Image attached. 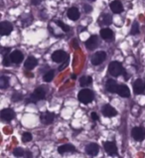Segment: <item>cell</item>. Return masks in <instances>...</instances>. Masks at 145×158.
<instances>
[{
    "label": "cell",
    "instance_id": "21",
    "mask_svg": "<svg viewBox=\"0 0 145 158\" xmlns=\"http://www.w3.org/2000/svg\"><path fill=\"white\" fill-rule=\"evenodd\" d=\"M58 151H59V153H61V154H64V153H67V152L76 151V148L74 145H72V144H64V145L59 146Z\"/></svg>",
    "mask_w": 145,
    "mask_h": 158
},
{
    "label": "cell",
    "instance_id": "27",
    "mask_svg": "<svg viewBox=\"0 0 145 158\" xmlns=\"http://www.w3.org/2000/svg\"><path fill=\"white\" fill-rule=\"evenodd\" d=\"M54 76H55V72H54V71H49V72H47V73L44 75L43 79H44L45 82L50 83V82H52V81H53Z\"/></svg>",
    "mask_w": 145,
    "mask_h": 158
},
{
    "label": "cell",
    "instance_id": "35",
    "mask_svg": "<svg viewBox=\"0 0 145 158\" xmlns=\"http://www.w3.org/2000/svg\"><path fill=\"white\" fill-rule=\"evenodd\" d=\"M92 118L93 120H97L98 119V115L97 112H92Z\"/></svg>",
    "mask_w": 145,
    "mask_h": 158
},
{
    "label": "cell",
    "instance_id": "1",
    "mask_svg": "<svg viewBox=\"0 0 145 158\" xmlns=\"http://www.w3.org/2000/svg\"><path fill=\"white\" fill-rule=\"evenodd\" d=\"M46 96V91L43 87H39L34 91V93L31 94L30 100H27L26 102H37L38 101H42Z\"/></svg>",
    "mask_w": 145,
    "mask_h": 158
},
{
    "label": "cell",
    "instance_id": "34",
    "mask_svg": "<svg viewBox=\"0 0 145 158\" xmlns=\"http://www.w3.org/2000/svg\"><path fill=\"white\" fill-rule=\"evenodd\" d=\"M43 0H31V3L33 4V5H38L41 2H42Z\"/></svg>",
    "mask_w": 145,
    "mask_h": 158
},
{
    "label": "cell",
    "instance_id": "23",
    "mask_svg": "<svg viewBox=\"0 0 145 158\" xmlns=\"http://www.w3.org/2000/svg\"><path fill=\"white\" fill-rule=\"evenodd\" d=\"M101 36L102 39L105 40H110L113 37V32L112 30L108 29V28H105V29H102L101 30Z\"/></svg>",
    "mask_w": 145,
    "mask_h": 158
},
{
    "label": "cell",
    "instance_id": "15",
    "mask_svg": "<svg viewBox=\"0 0 145 158\" xmlns=\"http://www.w3.org/2000/svg\"><path fill=\"white\" fill-rule=\"evenodd\" d=\"M106 91L110 92V93H117V89H118V85H117L116 82L114 80H107V82L106 84Z\"/></svg>",
    "mask_w": 145,
    "mask_h": 158
},
{
    "label": "cell",
    "instance_id": "32",
    "mask_svg": "<svg viewBox=\"0 0 145 158\" xmlns=\"http://www.w3.org/2000/svg\"><path fill=\"white\" fill-rule=\"evenodd\" d=\"M22 98H23V97H22V94L19 93H14L12 94V101L13 102H19L22 100Z\"/></svg>",
    "mask_w": 145,
    "mask_h": 158
},
{
    "label": "cell",
    "instance_id": "10",
    "mask_svg": "<svg viewBox=\"0 0 145 158\" xmlns=\"http://www.w3.org/2000/svg\"><path fill=\"white\" fill-rule=\"evenodd\" d=\"M15 117V114L14 111L10 108H5L1 111V118L5 121H10Z\"/></svg>",
    "mask_w": 145,
    "mask_h": 158
},
{
    "label": "cell",
    "instance_id": "8",
    "mask_svg": "<svg viewBox=\"0 0 145 158\" xmlns=\"http://www.w3.org/2000/svg\"><path fill=\"white\" fill-rule=\"evenodd\" d=\"M133 91L136 94H140L145 91V84L143 83L142 80L137 79L133 83Z\"/></svg>",
    "mask_w": 145,
    "mask_h": 158
},
{
    "label": "cell",
    "instance_id": "22",
    "mask_svg": "<svg viewBox=\"0 0 145 158\" xmlns=\"http://www.w3.org/2000/svg\"><path fill=\"white\" fill-rule=\"evenodd\" d=\"M111 22H112V19L110 14H102L98 18L99 25H110Z\"/></svg>",
    "mask_w": 145,
    "mask_h": 158
},
{
    "label": "cell",
    "instance_id": "6",
    "mask_svg": "<svg viewBox=\"0 0 145 158\" xmlns=\"http://www.w3.org/2000/svg\"><path fill=\"white\" fill-rule=\"evenodd\" d=\"M132 137L137 141H141L145 138V129L142 127H134L131 131Z\"/></svg>",
    "mask_w": 145,
    "mask_h": 158
},
{
    "label": "cell",
    "instance_id": "2",
    "mask_svg": "<svg viewBox=\"0 0 145 158\" xmlns=\"http://www.w3.org/2000/svg\"><path fill=\"white\" fill-rule=\"evenodd\" d=\"M108 73L112 77H118L124 73V70L119 62H111L108 66Z\"/></svg>",
    "mask_w": 145,
    "mask_h": 158
},
{
    "label": "cell",
    "instance_id": "31",
    "mask_svg": "<svg viewBox=\"0 0 145 158\" xmlns=\"http://www.w3.org/2000/svg\"><path fill=\"white\" fill-rule=\"evenodd\" d=\"M11 56H8V55H5L3 58V65L5 66V67H8V66H10L11 64Z\"/></svg>",
    "mask_w": 145,
    "mask_h": 158
},
{
    "label": "cell",
    "instance_id": "17",
    "mask_svg": "<svg viewBox=\"0 0 145 158\" xmlns=\"http://www.w3.org/2000/svg\"><path fill=\"white\" fill-rule=\"evenodd\" d=\"M98 150H99V147L96 143H89V145L85 147V152L92 156L97 155L98 153Z\"/></svg>",
    "mask_w": 145,
    "mask_h": 158
},
{
    "label": "cell",
    "instance_id": "36",
    "mask_svg": "<svg viewBox=\"0 0 145 158\" xmlns=\"http://www.w3.org/2000/svg\"><path fill=\"white\" fill-rule=\"evenodd\" d=\"M10 52V49H4V50H2V55L5 56V55H8V53Z\"/></svg>",
    "mask_w": 145,
    "mask_h": 158
},
{
    "label": "cell",
    "instance_id": "20",
    "mask_svg": "<svg viewBox=\"0 0 145 158\" xmlns=\"http://www.w3.org/2000/svg\"><path fill=\"white\" fill-rule=\"evenodd\" d=\"M68 17L72 21L78 20L80 17V11L78 10V8H76V7L70 8L69 10H68Z\"/></svg>",
    "mask_w": 145,
    "mask_h": 158
},
{
    "label": "cell",
    "instance_id": "28",
    "mask_svg": "<svg viewBox=\"0 0 145 158\" xmlns=\"http://www.w3.org/2000/svg\"><path fill=\"white\" fill-rule=\"evenodd\" d=\"M22 140L23 142H29L32 140V134L29 133V132H25L22 135Z\"/></svg>",
    "mask_w": 145,
    "mask_h": 158
},
{
    "label": "cell",
    "instance_id": "29",
    "mask_svg": "<svg viewBox=\"0 0 145 158\" xmlns=\"http://www.w3.org/2000/svg\"><path fill=\"white\" fill-rule=\"evenodd\" d=\"M57 24L59 25V27H60L62 30H64V32H69L70 31V27L66 25L65 23H63L62 21H57Z\"/></svg>",
    "mask_w": 145,
    "mask_h": 158
},
{
    "label": "cell",
    "instance_id": "11",
    "mask_svg": "<svg viewBox=\"0 0 145 158\" xmlns=\"http://www.w3.org/2000/svg\"><path fill=\"white\" fill-rule=\"evenodd\" d=\"M110 9L113 13H115V14H119L122 11H123V6H122V4L120 1L118 0H114V1H112L110 3Z\"/></svg>",
    "mask_w": 145,
    "mask_h": 158
},
{
    "label": "cell",
    "instance_id": "25",
    "mask_svg": "<svg viewBox=\"0 0 145 158\" xmlns=\"http://www.w3.org/2000/svg\"><path fill=\"white\" fill-rule=\"evenodd\" d=\"M92 78L90 77H87V76H85V77H81V80H80V84L81 87H88V85H89L90 84H92Z\"/></svg>",
    "mask_w": 145,
    "mask_h": 158
},
{
    "label": "cell",
    "instance_id": "4",
    "mask_svg": "<svg viewBox=\"0 0 145 158\" xmlns=\"http://www.w3.org/2000/svg\"><path fill=\"white\" fill-rule=\"evenodd\" d=\"M106 52H102V51L97 52L92 57V64L94 65V66H98V65H101L102 63L106 60Z\"/></svg>",
    "mask_w": 145,
    "mask_h": 158
},
{
    "label": "cell",
    "instance_id": "14",
    "mask_svg": "<svg viewBox=\"0 0 145 158\" xmlns=\"http://www.w3.org/2000/svg\"><path fill=\"white\" fill-rule=\"evenodd\" d=\"M102 114H103V115H105V116L112 117V116H115L117 114V112H116V110L111 106L106 105L105 106L102 107Z\"/></svg>",
    "mask_w": 145,
    "mask_h": 158
},
{
    "label": "cell",
    "instance_id": "30",
    "mask_svg": "<svg viewBox=\"0 0 145 158\" xmlns=\"http://www.w3.org/2000/svg\"><path fill=\"white\" fill-rule=\"evenodd\" d=\"M130 33L132 35H136L139 33V25L138 23H134L131 27V30H130Z\"/></svg>",
    "mask_w": 145,
    "mask_h": 158
},
{
    "label": "cell",
    "instance_id": "5",
    "mask_svg": "<svg viewBox=\"0 0 145 158\" xmlns=\"http://www.w3.org/2000/svg\"><path fill=\"white\" fill-rule=\"evenodd\" d=\"M52 60L56 63H62L68 60V55L66 52L62 50H58L52 54Z\"/></svg>",
    "mask_w": 145,
    "mask_h": 158
},
{
    "label": "cell",
    "instance_id": "19",
    "mask_svg": "<svg viewBox=\"0 0 145 158\" xmlns=\"http://www.w3.org/2000/svg\"><path fill=\"white\" fill-rule=\"evenodd\" d=\"M11 60H12V63H14V64H20V63L23 61V54H22L20 51H14L12 52L11 54Z\"/></svg>",
    "mask_w": 145,
    "mask_h": 158
},
{
    "label": "cell",
    "instance_id": "24",
    "mask_svg": "<svg viewBox=\"0 0 145 158\" xmlns=\"http://www.w3.org/2000/svg\"><path fill=\"white\" fill-rule=\"evenodd\" d=\"M14 155L17 157H21V156H26V157H31L32 154L30 153V151H24L22 148H16L14 150Z\"/></svg>",
    "mask_w": 145,
    "mask_h": 158
},
{
    "label": "cell",
    "instance_id": "13",
    "mask_svg": "<svg viewBox=\"0 0 145 158\" xmlns=\"http://www.w3.org/2000/svg\"><path fill=\"white\" fill-rule=\"evenodd\" d=\"M85 47H87L89 50H94L97 47V36H90V37L88 39V41L85 42Z\"/></svg>",
    "mask_w": 145,
    "mask_h": 158
},
{
    "label": "cell",
    "instance_id": "37",
    "mask_svg": "<svg viewBox=\"0 0 145 158\" xmlns=\"http://www.w3.org/2000/svg\"><path fill=\"white\" fill-rule=\"evenodd\" d=\"M89 1H96V0H89Z\"/></svg>",
    "mask_w": 145,
    "mask_h": 158
},
{
    "label": "cell",
    "instance_id": "16",
    "mask_svg": "<svg viewBox=\"0 0 145 158\" xmlns=\"http://www.w3.org/2000/svg\"><path fill=\"white\" fill-rule=\"evenodd\" d=\"M36 66H37V60H36V59L34 57H32V56H30V57L27 58V60L24 63L25 69L26 70H29V71L30 70H33Z\"/></svg>",
    "mask_w": 145,
    "mask_h": 158
},
{
    "label": "cell",
    "instance_id": "9",
    "mask_svg": "<svg viewBox=\"0 0 145 158\" xmlns=\"http://www.w3.org/2000/svg\"><path fill=\"white\" fill-rule=\"evenodd\" d=\"M54 118H55V114H54L53 112L46 111V112H43V114H41V120H42V123L44 124H50V123H52Z\"/></svg>",
    "mask_w": 145,
    "mask_h": 158
},
{
    "label": "cell",
    "instance_id": "3",
    "mask_svg": "<svg viewBox=\"0 0 145 158\" xmlns=\"http://www.w3.org/2000/svg\"><path fill=\"white\" fill-rule=\"evenodd\" d=\"M78 98L81 102L83 103H89L93 100V94L89 89H84L79 93Z\"/></svg>",
    "mask_w": 145,
    "mask_h": 158
},
{
    "label": "cell",
    "instance_id": "18",
    "mask_svg": "<svg viewBox=\"0 0 145 158\" xmlns=\"http://www.w3.org/2000/svg\"><path fill=\"white\" fill-rule=\"evenodd\" d=\"M117 94H119L122 98H129L130 96V91L127 85H118V89H117Z\"/></svg>",
    "mask_w": 145,
    "mask_h": 158
},
{
    "label": "cell",
    "instance_id": "12",
    "mask_svg": "<svg viewBox=\"0 0 145 158\" xmlns=\"http://www.w3.org/2000/svg\"><path fill=\"white\" fill-rule=\"evenodd\" d=\"M105 149L107 152V154H110V155H115L117 152L116 145L114 144V142H112V141H106L105 143Z\"/></svg>",
    "mask_w": 145,
    "mask_h": 158
},
{
    "label": "cell",
    "instance_id": "7",
    "mask_svg": "<svg viewBox=\"0 0 145 158\" xmlns=\"http://www.w3.org/2000/svg\"><path fill=\"white\" fill-rule=\"evenodd\" d=\"M13 30V26L11 23H9L7 21H3L0 23V33L3 36L9 35Z\"/></svg>",
    "mask_w": 145,
    "mask_h": 158
},
{
    "label": "cell",
    "instance_id": "26",
    "mask_svg": "<svg viewBox=\"0 0 145 158\" xmlns=\"http://www.w3.org/2000/svg\"><path fill=\"white\" fill-rule=\"evenodd\" d=\"M8 85H9V79L5 76H2L0 78V88L2 89H5L6 88H8Z\"/></svg>",
    "mask_w": 145,
    "mask_h": 158
},
{
    "label": "cell",
    "instance_id": "33",
    "mask_svg": "<svg viewBox=\"0 0 145 158\" xmlns=\"http://www.w3.org/2000/svg\"><path fill=\"white\" fill-rule=\"evenodd\" d=\"M84 9H85V13H90L93 11V8L90 5H88V4H85L84 5Z\"/></svg>",
    "mask_w": 145,
    "mask_h": 158
}]
</instances>
